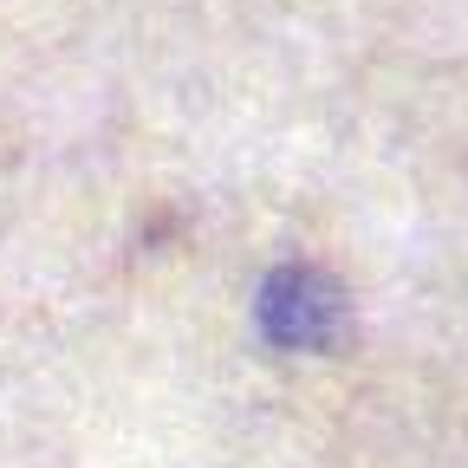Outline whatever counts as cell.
Instances as JSON below:
<instances>
[{
  "label": "cell",
  "mask_w": 468,
  "mask_h": 468,
  "mask_svg": "<svg viewBox=\"0 0 468 468\" xmlns=\"http://www.w3.org/2000/svg\"><path fill=\"white\" fill-rule=\"evenodd\" d=\"M267 332L286 351H313L338 332V286L313 267H286L267 292Z\"/></svg>",
  "instance_id": "1"
}]
</instances>
